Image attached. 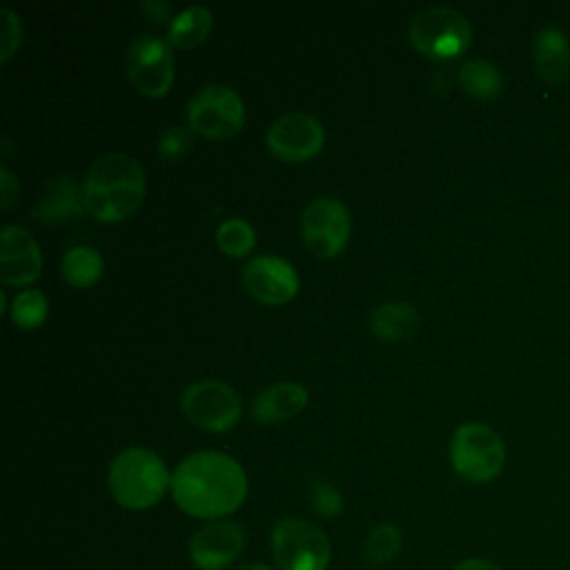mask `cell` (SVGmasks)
Here are the masks:
<instances>
[{
	"label": "cell",
	"instance_id": "6da1fadb",
	"mask_svg": "<svg viewBox=\"0 0 570 570\" xmlns=\"http://www.w3.org/2000/svg\"><path fill=\"white\" fill-rule=\"evenodd\" d=\"M247 474L243 465L216 450L185 456L171 472V499L189 517L218 521L234 514L247 499Z\"/></svg>",
	"mask_w": 570,
	"mask_h": 570
},
{
	"label": "cell",
	"instance_id": "7a4b0ae2",
	"mask_svg": "<svg viewBox=\"0 0 570 570\" xmlns=\"http://www.w3.org/2000/svg\"><path fill=\"white\" fill-rule=\"evenodd\" d=\"M85 209L100 223L129 218L145 198L142 165L122 151L94 160L80 185Z\"/></svg>",
	"mask_w": 570,
	"mask_h": 570
},
{
	"label": "cell",
	"instance_id": "3957f363",
	"mask_svg": "<svg viewBox=\"0 0 570 570\" xmlns=\"http://www.w3.org/2000/svg\"><path fill=\"white\" fill-rule=\"evenodd\" d=\"M107 485L120 508L142 512L169 492L171 472L154 450L131 445L111 459Z\"/></svg>",
	"mask_w": 570,
	"mask_h": 570
},
{
	"label": "cell",
	"instance_id": "277c9868",
	"mask_svg": "<svg viewBox=\"0 0 570 570\" xmlns=\"http://www.w3.org/2000/svg\"><path fill=\"white\" fill-rule=\"evenodd\" d=\"M407 38L419 53L434 60H450L470 47L472 29L461 11L432 4L410 18Z\"/></svg>",
	"mask_w": 570,
	"mask_h": 570
},
{
	"label": "cell",
	"instance_id": "5b68a950",
	"mask_svg": "<svg viewBox=\"0 0 570 570\" xmlns=\"http://www.w3.org/2000/svg\"><path fill=\"white\" fill-rule=\"evenodd\" d=\"M276 570H327L332 548L327 534L303 517H283L269 530Z\"/></svg>",
	"mask_w": 570,
	"mask_h": 570
},
{
	"label": "cell",
	"instance_id": "8992f818",
	"mask_svg": "<svg viewBox=\"0 0 570 570\" xmlns=\"http://www.w3.org/2000/svg\"><path fill=\"white\" fill-rule=\"evenodd\" d=\"M450 461L461 479L470 483H488L503 470V439L485 423H463L450 439Z\"/></svg>",
	"mask_w": 570,
	"mask_h": 570
},
{
	"label": "cell",
	"instance_id": "52a82bcc",
	"mask_svg": "<svg viewBox=\"0 0 570 570\" xmlns=\"http://www.w3.org/2000/svg\"><path fill=\"white\" fill-rule=\"evenodd\" d=\"M243 122V98L227 85H205L187 100V125L205 138H229L240 131Z\"/></svg>",
	"mask_w": 570,
	"mask_h": 570
},
{
	"label": "cell",
	"instance_id": "ba28073f",
	"mask_svg": "<svg viewBox=\"0 0 570 570\" xmlns=\"http://www.w3.org/2000/svg\"><path fill=\"white\" fill-rule=\"evenodd\" d=\"M180 410L200 430L220 434L238 423L243 405L238 392L232 385L205 379L183 390Z\"/></svg>",
	"mask_w": 570,
	"mask_h": 570
},
{
	"label": "cell",
	"instance_id": "9c48e42d",
	"mask_svg": "<svg viewBox=\"0 0 570 570\" xmlns=\"http://www.w3.org/2000/svg\"><path fill=\"white\" fill-rule=\"evenodd\" d=\"M131 85L151 98L165 96L174 82V53L165 38L142 33L131 40L125 56Z\"/></svg>",
	"mask_w": 570,
	"mask_h": 570
},
{
	"label": "cell",
	"instance_id": "30bf717a",
	"mask_svg": "<svg viewBox=\"0 0 570 570\" xmlns=\"http://www.w3.org/2000/svg\"><path fill=\"white\" fill-rule=\"evenodd\" d=\"M301 234L307 249L318 258L338 256L350 238V212L330 196L314 198L301 214Z\"/></svg>",
	"mask_w": 570,
	"mask_h": 570
},
{
	"label": "cell",
	"instance_id": "8fae6325",
	"mask_svg": "<svg viewBox=\"0 0 570 570\" xmlns=\"http://www.w3.org/2000/svg\"><path fill=\"white\" fill-rule=\"evenodd\" d=\"M267 149L285 163H303L316 156L325 142V129L318 118L292 111L278 116L265 131Z\"/></svg>",
	"mask_w": 570,
	"mask_h": 570
},
{
	"label": "cell",
	"instance_id": "7c38bea8",
	"mask_svg": "<svg viewBox=\"0 0 570 570\" xmlns=\"http://www.w3.org/2000/svg\"><path fill=\"white\" fill-rule=\"evenodd\" d=\"M245 550V530L232 519L207 521L187 543L189 561L198 570H227Z\"/></svg>",
	"mask_w": 570,
	"mask_h": 570
},
{
	"label": "cell",
	"instance_id": "4fadbf2b",
	"mask_svg": "<svg viewBox=\"0 0 570 570\" xmlns=\"http://www.w3.org/2000/svg\"><path fill=\"white\" fill-rule=\"evenodd\" d=\"M243 285L258 303L283 305L298 292V272L289 261L272 254H261L243 265Z\"/></svg>",
	"mask_w": 570,
	"mask_h": 570
},
{
	"label": "cell",
	"instance_id": "5bb4252c",
	"mask_svg": "<svg viewBox=\"0 0 570 570\" xmlns=\"http://www.w3.org/2000/svg\"><path fill=\"white\" fill-rule=\"evenodd\" d=\"M42 269V254L36 238L20 225H4L0 232V278L7 285H29Z\"/></svg>",
	"mask_w": 570,
	"mask_h": 570
},
{
	"label": "cell",
	"instance_id": "9a60e30c",
	"mask_svg": "<svg viewBox=\"0 0 570 570\" xmlns=\"http://www.w3.org/2000/svg\"><path fill=\"white\" fill-rule=\"evenodd\" d=\"M532 58L539 78L559 85L570 73V42L557 27H543L532 42Z\"/></svg>",
	"mask_w": 570,
	"mask_h": 570
},
{
	"label": "cell",
	"instance_id": "2e32d148",
	"mask_svg": "<svg viewBox=\"0 0 570 570\" xmlns=\"http://www.w3.org/2000/svg\"><path fill=\"white\" fill-rule=\"evenodd\" d=\"M307 405V390L301 383L283 381L261 390L252 403V414L261 423L292 419Z\"/></svg>",
	"mask_w": 570,
	"mask_h": 570
},
{
	"label": "cell",
	"instance_id": "e0dca14e",
	"mask_svg": "<svg viewBox=\"0 0 570 570\" xmlns=\"http://www.w3.org/2000/svg\"><path fill=\"white\" fill-rule=\"evenodd\" d=\"M421 325L419 312L401 301H385L370 314V330L381 341H407Z\"/></svg>",
	"mask_w": 570,
	"mask_h": 570
},
{
	"label": "cell",
	"instance_id": "ac0fdd59",
	"mask_svg": "<svg viewBox=\"0 0 570 570\" xmlns=\"http://www.w3.org/2000/svg\"><path fill=\"white\" fill-rule=\"evenodd\" d=\"M85 209L82 194L76 189L73 180L60 178L49 185V191L33 207V216L45 223H60L80 216Z\"/></svg>",
	"mask_w": 570,
	"mask_h": 570
},
{
	"label": "cell",
	"instance_id": "d6986e66",
	"mask_svg": "<svg viewBox=\"0 0 570 570\" xmlns=\"http://www.w3.org/2000/svg\"><path fill=\"white\" fill-rule=\"evenodd\" d=\"M214 27V16L205 4H189L171 18L167 27V42L178 49H191L200 45Z\"/></svg>",
	"mask_w": 570,
	"mask_h": 570
},
{
	"label": "cell",
	"instance_id": "ffe728a7",
	"mask_svg": "<svg viewBox=\"0 0 570 570\" xmlns=\"http://www.w3.org/2000/svg\"><path fill=\"white\" fill-rule=\"evenodd\" d=\"M456 80L461 85V89L472 96V98H479V100H492L501 94L503 89V76L501 71L490 62V60H483V58H472V60H465L461 67H459V73H456Z\"/></svg>",
	"mask_w": 570,
	"mask_h": 570
},
{
	"label": "cell",
	"instance_id": "44dd1931",
	"mask_svg": "<svg viewBox=\"0 0 570 570\" xmlns=\"http://www.w3.org/2000/svg\"><path fill=\"white\" fill-rule=\"evenodd\" d=\"M60 272L71 287H91L102 276V256L89 245H76L65 252Z\"/></svg>",
	"mask_w": 570,
	"mask_h": 570
},
{
	"label": "cell",
	"instance_id": "7402d4cb",
	"mask_svg": "<svg viewBox=\"0 0 570 570\" xmlns=\"http://www.w3.org/2000/svg\"><path fill=\"white\" fill-rule=\"evenodd\" d=\"M403 546V534L401 528L392 521L376 523L363 543V557L370 566H387L396 559Z\"/></svg>",
	"mask_w": 570,
	"mask_h": 570
},
{
	"label": "cell",
	"instance_id": "603a6c76",
	"mask_svg": "<svg viewBox=\"0 0 570 570\" xmlns=\"http://www.w3.org/2000/svg\"><path fill=\"white\" fill-rule=\"evenodd\" d=\"M47 312H49L47 296L40 289H31V287L16 294L9 305V316H11L13 325H18L22 330L40 327L47 318Z\"/></svg>",
	"mask_w": 570,
	"mask_h": 570
},
{
	"label": "cell",
	"instance_id": "cb8c5ba5",
	"mask_svg": "<svg viewBox=\"0 0 570 570\" xmlns=\"http://www.w3.org/2000/svg\"><path fill=\"white\" fill-rule=\"evenodd\" d=\"M256 243L254 227L243 218H225L216 227V245L227 256H245Z\"/></svg>",
	"mask_w": 570,
	"mask_h": 570
},
{
	"label": "cell",
	"instance_id": "d4e9b609",
	"mask_svg": "<svg viewBox=\"0 0 570 570\" xmlns=\"http://www.w3.org/2000/svg\"><path fill=\"white\" fill-rule=\"evenodd\" d=\"M309 505L323 519H334L343 512V494L327 479H316L309 485Z\"/></svg>",
	"mask_w": 570,
	"mask_h": 570
},
{
	"label": "cell",
	"instance_id": "484cf974",
	"mask_svg": "<svg viewBox=\"0 0 570 570\" xmlns=\"http://www.w3.org/2000/svg\"><path fill=\"white\" fill-rule=\"evenodd\" d=\"M2 53H0V60L7 62L18 45H20V38H22V24H20V18L13 9L9 7H2Z\"/></svg>",
	"mask_w": 570,
	"mask_h": 570
},
{
	"label": "cell",
	"instance_id": "4316f807",
	"mask_svg": "<svg viewBox=\"0 0 570 570\" xmlns=\"http://www.w3.org/2000/svg\"><path fill=\"white\" fill-rule=\"evenodd\" d=\"M189 145H191V138L187 129L169 127L158 138V154L174 160V158H180L189 149Z\"/></svg>",
	"mask_w": 570,
	"mask_h": 570
},
{
	"label": "cell",
	"instance_id": "83f0119b",
	"mask_svg": "<svg viewBox=\"0 0 570 570\" xmlns=\"http://www.w3.org/2000/svg\"><path fill=\"white\" fill-rule=\"evenodd\" d=\"M16 196H18V180L11 174V169L7 165H2L0 167V205H2V209H9L16 200Z\"/></svg>",
	"mask_w": 570,
	"mask_h": 570
},
{
	"label": "cell",
	"instance_id": "f1b7e54d",
	"mask_svg": "<svg viewBox=\"0 0 570 570\" xmlns=\"http://www.w3.org/2000/svg\"><path fill=\"white\" fill-rule=\"evenodd\" d=\"M452 570H503V568H499L497 563L483 557H465Z\"/></svg>",
	"mask_w": 570,
	"mask_h": 570
},
{
	"label": "cell",
	"instance_id": "f546056e",
	"mask_svg": "<svg viewBox=\"0 0 570 570\" xmlns=\"http://www.w3.org/2000/svg\"><path fill=\"white\" fill-rule=\"evenodd\" d=\"M142 9L145 11H156V16H154V20H163L165 16H167V11H169V7L167 4H158V2H142Z\"/></svg>",
	"mask_w": 570,
	"mask_h": 570
},
{
	"label": "cell",
	"instance_id": "4dcf8cb0",
	"mask_svg": "<svg viewBox=\"0 0 570 570\" xmlns=\"http://www.w3.org/2000/svg\"><path fill=\"white\" fill-rule=\"evenodd\" d=\"M232 570H276V568H272L267 563H261V561H249V563H240V566H236Z\"/></svg>",
	"mask_w": 570,
	"mask_h": 570
}]
</instances>
